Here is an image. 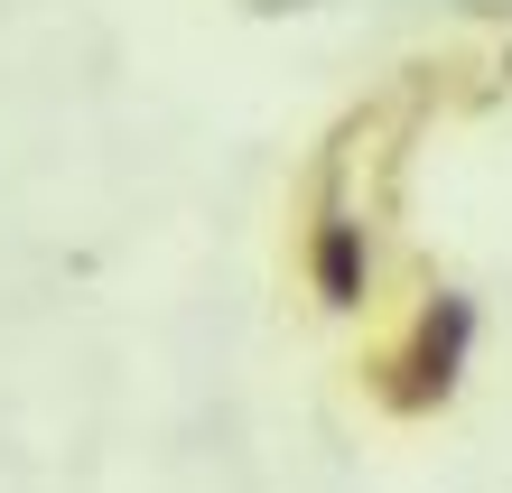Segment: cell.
I'll return each instance as SVG.
<instances>
[{
    "instance_id": "cell-1",
    "label": "cell",
    "mask_w": 512,
    "mask_h": 493,
    "mask_svg": "<svg viewBox=\"0 0 512 493\" xmlns=\"http://www.w3.org/2000/svg\"><path fill=\"white\" fill-rule=\"evenodd\" d=\"M475 335H485V307H475V289L438 280L429 298L410 307V326L391 335V345H373L364 363H354V373H364L373 410H391V419H438L447 400L466 391Z\"/></svg>"
},
{
    "instance_id": "cell-2",
    "label": "cell",
    "mask_w": 512,
    "mask_h": 493,
    "mask_svg": "<svg viewBox=\"0 0 512 493\" xmlns=\"http://www.w3.org/2000/svg\"><path fill=\"white\" fill-rule=\"evenodd\" d=\"M345 140H354V121L326 140V159L308 177V214H298V280H308L326 317H364L373 307V224L345 196Z\"/></svg>"
}]
</instances>
